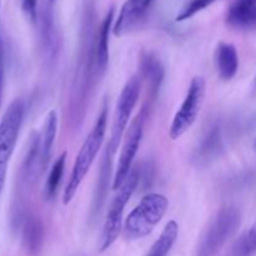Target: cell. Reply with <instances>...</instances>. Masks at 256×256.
<instances>
[{
  "label": "cell",
  "mask_w": 256,
  "mask_h": 256,
  "mask_svg": "<svg viewBox=\"0 0 256 256\" xmlns=\"http://www.w3.org/2000/svg\"><path fill=\"white\" fill-rule=\"evenodd\" d=\"M222 149V132L219 124H215L208 129L206 134L200 142L199 148L195 152V160L198 164H208L219 155Z\"/></svg>",
  "instance_id": "cell-16"
},
{
  "label": "cell",
  "mask_w": 256,
  "mask_h": 256,
  "mask_svg": "<svg viewBox=\"0 0 256 256\" xmlns=\"http://www.w3.org/2000/svg\"><path fill=\"white\" fill-rule=\"evenodd\" d=\"M58 132V115L55 110L48 112L40 132V152H42V169L44 172L49 162L52 149L54 146Z\"/></svg>",
  "instance_id": "cell-17"
},
{
  "label": "cell",
  "mask_w": 256,
  "mask_h": 256,
  "mask_svg": "<svg viewBox=\"0 0 256 256\" xmlns=\"http://www.w3.org/2000/svg\"><path fill=\"white\" fill-rule=\"evenodd\" d=\"M56 0H40L38 6L40 38L48 58L52 59L58 52V38L54 25V8Z\"/></svg>",
  "instance_id": "cell-11"
},
{
  "label": "cell",
  "mask_w": 256,
  "mask_h": 256,
  "mask_svg": "<svg viewBox=\"0 0 256 256\" xmlns=\"http://www.w3.org/2000/svg\"><path fill=\"white\" fill-rule=\"evenodd\" d=\"M140 182V170L138 168L130 172L129 176L125 179L122 186L116 190V195L112 200L108 209L106 218H105L104 228H102V238H100V252H105L109 249L115 240L119 236L122 226V216L126 204L129 202L130 198L132 196L136 190L138 184Z\"/></svg>",
  "instance_id": "cell-5"
},
{
  "label": "cell",
  "mask_w": 256,
  "mask_h": 256,
  "mask_svg": "<svg viewBox=\"0 0 256 256\" xmlns=\"http://www.w3.org/2000/svg\"><path fill=\"white\" fill-rule=\"evenodd\" d=\"M254 90H256V75H255V79H254Z\"/></svg>",
  "instance_id": "cell-24"
},
{
  "label": "cell",
  "mask_w": 256,
  "mask_h": 256,
  "mask_svg": "<svg viewBox=\"0 0 256 256\" xmlns=\"http://www.w3.org/2000/svg\"><path fill=\"white\" fill-rule=\"evenodd\" d=\"M25 105L22 99H15L8 106L0 120V194L6 180L10 158L14 152L20 128L24 120Z\"/></svg>",
  "instance_id": "cell-7"
},
{
  "label": "cell",
  "mask_w": 256,
  "mask_h": 256,
  "mask_svg": "<svg viewBox=\"0 0 256 256\" xmlns=\"http://www.w3.org/2000/svg\"><path fill=\"white\" fill-rule=\"evenodd\" d=\"M139 72L140 79L146 82V98L144 102L154 105L164 82V66L156 55L150 52H142L139 59Z\"/></svg>",
  "instance_id": "cell-9"
},
{
  "label": "cell",
  "mask_w": 256,
  "mask_h": 256,
  "mask_svg": "<svg viewBox=\"0 0 256 256\" xmlns=\"http://www.w3.org/2000/svg\"><path fill=\"white\" fill-rule=\"evenodd\" d=\"M4 96V58H0V108Z\"/></svg>",
  "instance_id": "cell-23"
},
{
  "label": "cell",
  "mask_w": 256,
  "mask_h": 256,
  "mask_svg": "<svg viewBox=\"0 0 256 256\" xmlns=\"http://www.w3.org/2000/svg\"><path fill=\"white\" fill-rule=\"evenodd\" d=\"M206 84L202 76H194L190 82L186 95L180 105L179 110L174 115L169 129V136L172 140L182 138L198 119L202 104H204Z\"/></svg>",
  "instance_id": "cell-8"
},
{
  "label": "cell",
  "mask_w": 256,
  "mask_h": 256,
  "mask_svg": "<svg viewBox=\"0 0 256 256\" xmlns=\"http://www.w3.org/2000/svg\"><path fill=\"white\" fill-rule=\"evenodd\" d=\"M108 110H109V104L105 99L102 105L99 114H98L95 124L92 126V132L88 135L85 142H82L76 158H75L74 165H72V174H70L69 182L64 190V196H62V202L65 205L69 204L75 196L76 192L79 190L82 180L85 179L86 174L89 172L95 158L99 154L102 145L104 142L105 132H106L108 125Z\"/></svg>",
  "instance_id": "cell-2"
},
{
  "label": "cell",
  "mask_w": 256,
  "mask_h": 256,
  "mask_svg": "<svg viewBox=\"0 0 256 256\" xmlns=\"http://www.w3.org/2000/svg\"><path fill=\"white\" fill-rule=\"evenodd\" d=\"M65 162H66V152H64L55 160L52 169H50L49 175H48L46 182H45L44 196L46 200H52L56 195L60 182H62V176H64Z\"/></svg>",
  "instance_id": "cell-19"
},
{
  "label": "cell",
  "mask_w": 256,
  "mask_h": 256,
  "mask_svg": "<svg viewBox=\"0 0 256 256\" xmlns=\"http://www.w3.org/2000/svg\"><path fill=\"white\" fill-rule=\"evenodd\" d=\"M178 235H179V225L175 220H172L165 225L159 239L154 242L146 256H168L176 242Z\"/></svg>",
  "instance_id": "cell-18"
},
{
  "label": "cell",
  "mask_w": 256,
  "mask_h": 256,
  "mask_svg": "<svg viewBox=\"0 0 256 256\" xmlns=\"http://www.w3.org/2000/svg\"><path fill=\"white\" fill-rule=\"evenodd\" d=\"M215 2H218V0H186L182 6V9L179 10V12H178L175 20L176 22H185V20L196 15L198 12L206 9L208 6L212 5Z\"/></svg>",
  "instance_id": "cell-21"
},
{
  "label": "cell",
  "mask_w": 256,
  "mask_h": 256,
  "mask_svg": "<svg viewBox=\"0 0 256 256\" xmlns=\"http://www.w3.org/2000/svg\"><path fill=\"white\" fill-rule=\"evenodd\" d=\"M22 242L28 255L35 256L40 252L44 242V224L38 215L29 214L22 222Z\"/></svg>",
  "instance_id": "cell-14"
},
{
  "label": "cell",
  "mask_w": 256,
  "mask_h": 256,
  "mask_svg": "<svg viewBox=\"0 0 256 256\" xmlns=\"http://www.w3.org/2000/svg\"><path fill=\"white\" fill-rule=\"evenodd\" d=\"M242 222V214L235 206L222 208L210 220L202 232L196 249V256H216Z\"/></svg>",
  "instance_id": "cell-4"
},
{
  "label": "cell",
  "mask_w": 256,
  "mask_h": 256,
  "mask_svg": "<svg viewBox=\"0 0 256 256\" xmlns=\"http://www.w3.org/2000/svg\"><path fill=\"white\" fill-rule=\"evenodd\" d=\"M225 22L232 29H255L256 0H234L228 9Z\"/></svg>",
  "instance_id": "cell-12"
},
{
  "label": "cell",
  "mask_w": 256,
  "mask_h": 256,
  "mask_svg": "<svg viewBox=\"0 0 256 256\" xmlns=\"http://www.w3.org/2000/svg\"><path fill=\"white\" fill-rule=\"evenodd\" d=\"M152 2L154 0H126L112 24V34L120 38L132 32L142 22Z\"/></svg>",
  "instance_id": "cell-10"
},
{
  "label": "cell",
  "mask_w": 256,
  "mask_h": 256,
  "mask_svg": "<svg viewBox=\"0 0 256 256\" xmlns=\"http://www.w3.org/2000/svg\"><path fill=\"white\" fill-rule=\"evenodd\" d=\"M140 88H142V79H140L139 75H135L128 80V82L120 92L119 99H118L114 118H112L110 136L106 145H105L102 162H100V169L98 172L96 186H95L94 198H92V215L99 214L102 205H104L105 199H106L114 156L118 152L122 139H124L125 132H126L132 110H134L138 99H139Z\"/></svg>",
  "instance_id": "cell-1"
},
{
  "label": "cell",
  "mask_w": 256,
  "mask_h": 256,
  "mask_svg": "<svg viewBox=\"0 0 256 256\" xmlns=\"http://www.w3.org/2000/svg\"><path fill=\"white\" fill-rule=\"evenodd\" d=\"M215 66L220 79L232 80L239 69V55L236 48L232 42H219L215 49Z\"/></svg>",
  "instance_id": "cell-15"
},
{
  "label": "cell",
  "mask_w": 256,
  "mask_h": 256,
  "mask_svg": "<svg viewBox=\"0 0 256 256\" xmlns=\"http://www.w3.org/2000/svg\"><path fill=\"white\" fill-rule=\"evenodd\" d=\"M38 6H39V0H22V10L32 20H36Z\"/></svg>",
  "instance_id": "cell-22"
},
{
  "label": "cell",
  "mask_w": 256,
  "mask_h": 256,
  "mask_svg": "<svg viewBox=\"0 0 256 256\" xmlns=\"http://www.w3.org/2000/svg\"><path fill=\"white\" fill-rule=\"evenodd\" d=\"M115 8H110L109 12L100 22L96 32V45H95V58H96V70L100 78H104L109 64V34L114 24Z\"/></svg>",
  "instance_id": "cell-13"
},
{
  "label": "cell",
  "mask_w": 256,
  "mask_h": 256,
  "mask_svg": "<svg viewBox=\"0 0 256 256\" xmlns=\"http://www.w3.org/2000/svg\"><path fill=\"white\" fill-rule=\"evenodd\" d=\"M169 206L166 196L158 192L145 195L124 222V236L128 240H138L148 236L162 222Z\"/></svg>",
  "instance_id": "cell-3"
},
{
  "label": "cell",
  "mask_w": 256,
  "mask_h": 256,
  "mask_svg": "<svg viewBox=\"0 0 256 256\" xmlns=\"http://www.w3.org/2000/svg\"><path fill=\"white\" fill-rule=\"evenodd\" d=\"M254 149L256 150V139H255V142H254Z\"/></svg>",
  "instance_id": "cell-25"
},
{
  "label": "cell",
  "mask_w": 256,
  "mask_h": 256,
  "mask_svg": "<svg viewBox=\"0 0 256 256\" xmlns=\"http://www.w3.org/2000/svg\"><path fill=\"white\" fill-rule=\"evenodd\" d=\"M256 252V220L234 242L226 256H252Z\"/></svg>",
  "instance_id": "cell-20"
},
{
  "label": "cell",
  "mask_w": 256,
  "mask_h": 256,
  "mask_svg": "<svg viewBox=\"0 0 256 256\" xmlns=\"http://www.w3.org/2000/svg\"><path fill=\"white\" fill-rule=\"evenodd\" d=\"M154 105L144 102L140 112L135 115L134 119L130 122L129 128L124 135L122 145V152H120L119 162H118L116 172H115L114 179H112V189L116 192L122 182L129 176L130 172L132 170V162L138 154L140 144H142V135H144V128L148 122V118L150 116Z\"/></svg>",
  "instance_id": "cell-6"
}]
</instances>
